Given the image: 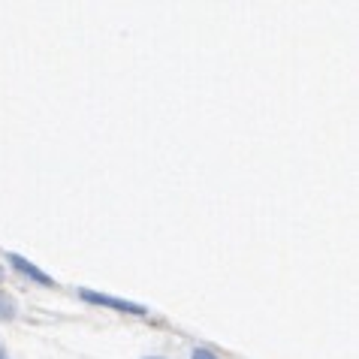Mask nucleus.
I'll return each instance as SVG.
<instances>
[{
    "label": "nucleus",
    "mask_w": 359,
    "mask_h": 359,
    "mask_svg": "<svg viewBox=\"0 0 359 359\" xmlns=\"http://www.w3.org/2000/svg\"><path fill=\"white\" fill-rule=\"evenodd\" d=\"M79 299L91 305H103V308H112V311H124V314H136V317H145L148 308L139 305V302H130V299H118V296H109V293H97V290H79Z\"/></svg>",
    "instance_id": "nucleus-1"
},
{
    "label": "nucleus",
    "mask_w": 359,
    "mask_h": 359,
    "mask_svg": "<svg viewBox=\"0 0 359 359\" xmlns=\"http://www.w3.org/2000/svg\"><path fill=\"white\" fill-rule=\"evenodd\" d=\"M6 260L13 263V269L15 272H22L25 278H31V281H36V284H43V287H52V278H48L43 269H36L34 263H27L22 254H6Z\"/></svg>",
    "instance_id": "nucleus-2"
},
{
    "label": "nucleus",
    "mask_w": 359,
    "mask_h": 359,
    "mask_svg": "<svg viewBox=\"0 0 359 359\" xmlns=\"http://www.w3.org/2000/svg\"><path fill=\"white\" fill-rule=\"evenodd\" d=\"M15 317V299L0 290V320H13Z\"/></svg>",
    "instance_id": "nucleus-3"
},
{
    "label": "nucleus",
    "mask_w": 359,
    "mask_h": 359,
    "mask_svg": "<svg viewBox=\"0 0 359 359\" xmlns=\"http://www.w3.org/2000/svg\"><path fill=\"white\" fill-rule=\"evenodd\" d=\"M191 359H217L212 351H205V347H196V351L191 353Z\"/></svg>",
    "instance_id": "nucleus-4"
},
{
    "label": "nucleus",
    "mask_w": 359,
    "mask_h": 359,
    "mask_svg": "<svg viewBox=\"0 0 359 359\" xmlns=\"http://www.w3.org/2000/svg\"><path fill=\"white\" fill-rule=\"evenodd\" d=\"M0 359H9V353L4 351V347H0Z\"/></svg>",
    "instance_id": "nucleus-5"
},
{
    "label": "nucleus",
    "mask_w": 359,
    "mask_h": 359,
    "mask_svg": "<svg viewBox=\"0 0 359 359\" xmlns=\"http://www.w3.org/2000/svg\"><path fill=\"white\" fill-rule=\"evenodd\" d=\"M0 284H4V269H0Z\"/></svg>",
    "instance_id": "nucleus-6"
},
{
    "label": "nucleus",
    "mask_w": 359,
    "mask_h": 359,
    "mask_svg": "<svg viewBox=\"0 0 359 359\" xmlns=\"http://www.w3.org/2000/svg\"><path fill=\"white\" fill-rule=\"evenodd\" d=\"M145 359H163V356H145Z\"/></svg>",
    "instance_id": "nucleus-7"
}]
</instances>
